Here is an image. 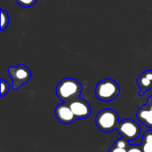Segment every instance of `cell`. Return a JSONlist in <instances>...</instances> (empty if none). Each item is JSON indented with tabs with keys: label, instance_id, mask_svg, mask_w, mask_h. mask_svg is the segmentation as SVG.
<instances>
[{
	"label": "cell",
	"instance_id": "obj_1",
	"mask_svg": "<svg viewBox=\"0 0 152 152\" xmlns=\"http://www.w3.org/2000/svg\"><path fill=\"white\" fill-rule=\"evenodd\" d=\"M55 93L61 102L69 103L80 96L82 85L76 78L65 77L58 83Z\"/></svg>",
	"mask_w": 152,
	"mask_h": 152
},
{
	"label": "cell",
	"instance_id": "obj_2",
	"mask_svg": "<svg viewBox=\"0 0 152 152\" xmlns=\"http://www.w3.org/2000/svg\"><path fill=\"white\" fill-rule=\"evenodd\" d=\"M120 94L118 84L111 78H105L97 83L95 86V95L98 100L103 102L116 99Z\"/></svg>",
	"mask_w": 152,
	"mask_h": 152
},
{
	"label": "cell",
	"instance_id": "obj_3",
	"mask_svg": "<svg viewBox=\"0 0 152 152\" xmlns=\"http://www.w3.org/2000/svg\"><path fill=\"white\" fill-rule=\"evenodd\" d=\"M95 124L100 131L103 133H110L117 130L118 126V115L114 110L103 109L96 115Z\"/></svg>",
	"mask_w": 152,
	"mask_h": 152
},
{
	"label": "cell",
	"instance_id": "obj_4",
	"mask_svg": "<svg viewBox=\"0 0 152 152\" xmlns=\"http://www.w3.org/2000/svg\"><path fill=\"white\" fill-rule=\"evenodd\" d=\"M8 73L12 79V87L13 90H18L21 86L28 83L32 77L30 69L24 64L9 67Z\"/></svg>",
	"mask_w": 152,
	"mask_h": 152
},
{
	"label": "cell",
	"instance_id": "obj_5",
	"mask_svg": "<svg viewBox=\"0 0 152 152\" xmlns=\"http://www.w3.org/2000/svg\"><path fill=\"white\" fill-rule=\"evenodd\" d=\"M121 137L126 139L128 142L137 139L141 134L140 126L133 119H124L119 122L117 128Z\"/></svg>",
	"mask_w": 152,
	"mask_h": 152
},
{
	"label": "cell",
	"instance_id": "obj_6",
	"mask_svg": "<svg viewBox=\"0 0 152 152\" xmlns=\"http://www.w3.org/2000/svg\"><path fill=\"white\" fill-rule=\"evenodd\" d=\"M77 119H86L91 115V107L87 101L78 97L68 103Z\"/></svg>",
	"mask_w": 152,
	"mask_h": 152
},
{
	"label": "cell",
	"instance_id": "obj_7",
	"mask_svg": "<svg viewBox=\"0 0 152 152\" xmlns=\"http://www.w3.org/2000/svg\"><path fill=\"white\" fill-rule=\"evenodd\" d=\"M54 114L57 120L62 124L69 125L74 123L77 120L71 109L69 108V104L66 102L59 104L54 110Z\"/></svg>",
	"mask_w": 152,
	"mask_h": 152
},
{
	"label": "cell",
	"instance_id": "obj_8",
	"mask_svg": "<svg viewBox=\"0 0 152 152\" xmlns=\"http://www.w3.org/2000/svg\"><path fill=\"white\" fill-rule=\"evenodd\" d=\"M137 85L140 88V96H143L147 91L152 89V69L145 70L138 77Z\"/></svg>",
	"mask_w": 152,
	"mask_h": 152
},
{
	"label": "cell",
	"instance_id": "obj_9",
	"mask_svg": "<svg viewBox=\"0 0 152 152\" xmlns=\"http://www.w3.org/2000/svg\"><path fill=\"white\" fill-rule=\"evenodd\" d=\"M136 117L141 123L152 129V110H150L146 105L142 106L137 110Z\"/></svg>",
	"mask_w": 152,
	"mask_h": 152
},
{
	"label": "cell",
	"instance_id": "obj_10",
	"mask_svg": "<svg viewBox=\"0 0 152 152\" xmlns=\"http://www.w3.org/2000/svg\"><path fill=\"white\" fill-rule=\"evenodd\" d=\"M9 24V15L6 11L1 9V30H4Z\"/></svg>",
	"mask_w": 152,
	"mask_h": 152
},
{
	"label": "cell",
	"instance_id": "obj_11",
	"mask_svg": "<svg viewBox=\"0 0 152 152\" xmlns=\"http://www.w3.org/2000/svg\"><path fill=\"white\" fill-rule=\"evenodd\" d=\"M114 145H116V146H118V147H120V148H124V149H127V150H128V148L130 147L131 144L129 143V142H128L126 139L121 137V138L118 139V140L115 142Z\"/></svg>",
	"mask_w": 152,
	"mask_h": 152
},
{
	"label": "cell",
	"instance_id": "obj_12",
	"mask_svg": "<svg viewBox=\"0 0 152 152\" xmlns=\"http://www.w3.org/2000/svg\"><path fill=\"white\" fill-rule=\"evenodd\" d=\"M10 90V85L4 79H1V97H4Z\"/></svg>",
	"mask_w": 152,
	"mask_h": 152
},
{
	"label": "cell",
	"instance_id": "obj_13",
	"mask_svg": "<svg viewBox=\"0 0 152 152\" xmlns=\"http://www.w3.org/2000/svg\"><path fill=\"white\" fill-rule=\"evenodd\" d=\"M15 1L20 6L25 7V8H28V7H31L32 5H34L37 0H15Z\"/></svg>",
	"mask_w": 152,
	"mask_h": 152
},
{
	"label": "cell",
	"instance_id": "obj_14",
	"mask_svg": "<svg viewBox=\"0 0 152 152\" xmlns=\"http://www.w3.org/2000/svg\"><path fill=\"white\" fill-rule=\"evenodd\" d=\"M140 146H141V149H142V152H152V142H142Z\"/></svg>",
	"mask_w": 152,
	"mask_h": 152
},
{
	"label": "cell",
	"instance_id": "obj_15",
	"mask_svg": "<svg viewBox=\"0 0 152 152\" xmlns=\"http://www.w3.org/2000/svg\"><path fill=\"white\" fill-rule=\"evenodd\" d=\"M144 142H152V130L147 131L144 133L143 136H142V141Z\"/></svg>",
	"mask_w": 152,
	"mask_h": 152
},
{
	"label": "cell",
	"instance_id": "obj_16",
	"mask_svg": "<svg viewBox=\"0 0 152 152\" xmlns=\"http://www.w3.org/2000/svg\"><path fill=\"white\" fill-rule=\"evenodd\" d=\"M109 152H127V149L120 148V147H118L113 144V146L110 149Z\"/></svg>",
	"mask_w": 152,
	"mask_h": 152
},
{
	"label": "cell",
	"instance_id": "obj_17",
	"mask_svg": "<svg viewBox=\"0 0 152 152\" xmlns=\"http://www.w3.org/2000/svg\"><path fill=\"white\" fill-rule=\"evenodd\" d=\"M127 152H142V149H141V146L139 145H130V147L128 148Z\"/></svg>",
	"mask_w": 152,
	"mask_h": 152
},
{
	"label": "cell",
	"instance_id": "obj_18",
	"mask_svg": "<svg viewBox=\"0 0 152 152\" xmlns=\"http://www.w3.org/2000/svg\"><path fill=\"white\" fill-rule=\"evenodd\" d=\"M146 106L150 109V110H152V95L151 96H150L149 98H148V100H147V104H146Z\"/></svg>",
	"mask_w": 152,
	"mask_h": 152
}]
</instances>
